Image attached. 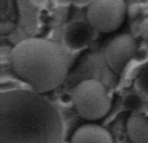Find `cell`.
Here are the masks:
<instances>
[{"mask_svg": "<svg viewBox=\"0 0 148 143\" xmlns=\"http://www.w3.org/2000/svg\"><path fill=\"white\" fill-rule=\"evenodd\" d=\"M123 107L133 112H140L144 107V102L136 92H129L123 99Z\"/></svg>", "mask_w": 148, "mask_h": 143, "instance_id": "9", "label": "cell"}, {"mask_svg": "<svg viewBox=\"0 0 148 143\" xmlns=\"http://www.w3.org/2000/svg\"><path fill=\"white\" fill-rule=\"evenodd\" d=\"M10 68L31 90L46 94L61 86L69 77V56L61 44L42 38H29L10 51Z\"/></svg>", "mask_w": 148, "mask_h": 143, "instance_id": "2", "label": "cell"}, {"mask_svg": "<svg viewBox=\"0 0 148 143\" xmlns=\"http://www.w3.org/2000/svg\"><path fill=\"white\" fill-rule=\"evenodd\" d=\"M61 112L34 90L12 89L0 95V143H64Z\"/></svg>", "mask_w": 148, "mask_h": 143, "instance_id": "1", "label": "cell"}, {"mask_svg": "<svg viewBox=\"0 0 148 143\" xmlns=\"http://www.w3.org/2000/svg\"><path fill=\"white\" fill-rule=\"evenodd\" d=\"M31 1H33L34 4H36V5H42V4H44L47 0H31Z\"/></svg>", "mask_w": 148, "mask_h": 143, "instance_id": "15", "label": "cell"}, {"mask_svg": "<svg viewBox=\"0 0 148 143\" xmlns=\"http://www.w3.org/2000/svg\"><path fill=\"white\" fill-rule=\"evenodd\" d=\"M135 87L143 96L148 99V64L139 72L138 77L135 78Z\"/></svg>", "mask_w": 148, "mask_h": 143, "instance_id": "10", "label": "cell"}, {"mask_svg": "<svg viewBox=\"0 0 148 143\" xmlns=\"http://www.w3.org/2000/svg\"><path fill=\"white\" fill-rule=\"evenodd\" d=\"M60 5H68V4H73V5H78V7H84V5H90L94 0H56Z\"/></svg>", "mask_w": 148, "mask_h": 143, "instance_id": "11", "label": "cell"}, {"mask_svg": "<svg viewBox=\"0 0 148 143\" xmlns=\"http://www.w3.org/2000/svg\"><path fill=\"white\" fill-rule=\"evenodd\" d=\"M139 33H140V36L143 38V41L148 42V18H146V20L140 23Z\"/></svg>", "mask_w": 148, "mask_h": 143, "instance_id": "12", "label": "cell"}, {"mask_svg": "<svg viewBox=\"0 0 148 143\" xmlns=\"http://www.w3.org/2000/svg\"><path fill=\"white\" fill-rule=\"evenodd\" d=\"M126 133L131 143H148V117L133 112L126 121Z\"/></svg>", "mask_w": 148, "mask_h": 143, "instance_id": "8", "label": "cell"}, {"mask_svg": "<svg viewBox=\"0 0 148 143\" xmlns=\"http://www.w3.org/2000/svg\"><path fill=\"white\" fill-rule=\"evenodd\" d=\"M70 143H114L105 128L96 124H84L73 133Z\"/></svg>", "mask_w": 148, "mask_h": 143, "instance_id": "7", "label": "cell"}, {"mask_svg": "<svg viewBox=\"0 0 148 143\" xmlns=\"http://www.w3.org/2000/svg\"><path fill=\"white\" fill-rule=\"evenodd\" d=\"M61 102L65 103V104L73 103V94H64V95L61 96Z\"/></svg>", "mask_w": 148, "mask_h": 143, "instance_id": "14", "label": "cell"}, {"mask_svg": "<svg viewBox=\"0 0 148 143\" xmlns=\"http://www.w3.org/2000/svg\"><path fill=\"white\" fill-rule=\"evenodd\" d=\"M136 42L130 34L117 35L107 44L104 57L108 67L116 74H121L126 65L138 54Z\"/></svg>", "mask_w": 148, "mask_h": 143, "instance_id": "5", "label": "cell"}, {"mask_svg": "<svg viewBox=\"0 0 148 143\" xmlns=\"http://www.w3.org/2000/svg\"><path fill=\"white\" fill-rule=\"evenodd\" d=\"M127 14L123 0H94L87 8V21L97 33H112L122 26Z\"/></svg>", "mask_w": 148, "mask_h": 143, "instance_id": "4", "label": "cell"}, {"mask_svg": "<svg viewBox=\"0 0 148 143\" xmlns=\"http://www.w3.org/2000/svg\"><path fill=\"white\" fill-rule=\"evenodd\" d=\"M95 33L88 21H75L65 29L64 44L70 51H81L94 41Z\"/></svg>", "mask_w": 148, "mask_h": 143, "instance_id": "6", "label": "cell"}, {"mask_svg": "<svg viewBox=\"0 0 148 143\" xmlns=\"http://www.w3.org/2000/svg\"><path fill=\"white\" fill-rule=\"evenodd\" d=\"M73 104L83 120L97 121L109 113L110 102L105 85L99 79H83L73 89Z\"/></svg>", "mask_w": 148, "mask_h": 143, "instance_id": "3", "label": "cell"}, {"mask_svg": "<svg viewBox=\"0 0 148 143\" xmlns=\"http://www.w3.org/2000/svg\"><path fill=\"white\" fill-rule=\"evenodd\" d=\"M139 13H140V7H139L138 4H134L131 5L130 8L127 9V16L131 18V20H134V18H136L139 16Z\"/></svg>", "mask_w": 148, "mask_h": 143, "instance_id": "13", "label": "cell"}]
</instances>
